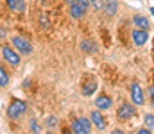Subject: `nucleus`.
<instances>
[{
  "mask_svg": "<svg viewBox=\"0 0 154 134\" xmlns=\"http://www.w3.org/2000/svg\"><path fill=\"white\" fill-rule=\"evenodd\" d=\"M11 43H13V46H16V50H18L20 54H31V52H32L31 41L25 40V38H22V36H13Z\"/></svg>",
  "mask_w": 154,
  "mask_h": 134,
  "instance_id": "nucleus-3",
  "label": "nucleus"
},
{
  "mask_svg": "<svg viewBox=\"0 0 154 134\" xmlns=\"http://www.w3.org/2000/svg\"><path fill=\"white\" fill-rule=\"evenodd\" d=\"M56 125V120H54V116H50L48 118V127H54Z\"/></svg>",
  "mask_w": 154,
  "mask_h": 134,
  "instance_id": "nucleus-21",
  "label": "nucleus"
},
{
  "mask_svg": "<svg viewBox=\"0 0 154 134\" xmlns=\"http://www.w3.org/2000/svg\"><path fill=\"white\" fill-rule=\"evenodd\" d=\"M41 20H39V23H41V27H47L48 29V20H47V16H39Z\"/></svg>",
  "mask_w": 154,
  "mask_h": 134,
  "instance_id": "nucleus-19",
  "label": "nucleus"
},
{
  "mask_svg": "<svg viewBox=\"0 0 154 134\" xmlns=\"http://www.w3.org/2000/svg\"><path fill=\"white\" fill-rule=\"evenodd\" d=\"M88 5H90V0H75L74 4H70V14H72V18L81 20L86 14Z\"/></svg>",
  "mask_w": 154,
  "mask_h": 134,
  "instance_id": "nucleus-1",
  "label": "nucleus"
},
{
  "mask_svg": "<svg viewBox=\"0 0 154 134\" xmlns=\"http://www.w3.org/2000/svg\"><path fill=\"white\" fill-rule=\"evenodd\" d=\"M0 36H5V32H4V31H0Z\"/></svg>",
  "mask_w": 154,
  "mask_h": 134,
  "instance_id": "nucleus-23",
  "label": "nucleus"
},
{
  "mask_svg": "<svg viewBox=\"0 0 154 134\" xmlns=\"http://www.w3.org/2000/svg\"><path fill=\"white\" fill-rule=\"evenodd\" d=\"M149 97H151V106L154 107V86L149 88Z\"/></svg>",
  "mask_w": 154,
  "mask_h": 134,
  "instance_id": "nucleus-20",
  "label": "nucleus"
},
{
  "mask_svg": "<svg viewBox=\"0 0 154 134\" xmlns=\"http://www.w3.org/2000/svg\"><path fill=\"white\" fill-rule=\"evenodd\" d=\"M72 131L75 134H88L91 131V120L88 118H77L72 124Z\"/></svg>",
  "mask_w": 154,
  "mask_h": 134,
  "instance_id": "nucleus-4",
  "label": "nucleus"
},
{
  "mask_svg": "<svg viewBox=\"0 0 154 134\" xmlns=\"http://www.w3.org/2000/svg\"><path fill=\"white\" fill-rule=\"evenodd\" d=\"M111 104H113V100H111L109 97H106V95H102V97H99V98L95 100V106H97L99 109H109Z\"/></svg>",
  "mask_w": 154,
  "mask_h": 134,
  "instance_id": "nucleus-12",
  "label": "nucleus"
},
{
  "mask_svg": "<svg viewBox=\"0 0 154 134\" xmlns=\"http://www.w3.org/2000/svg\"><path fill=\"white\" fill-rule=\"evenodd\" d=\"M104 9H106V14H108V16H113L116 13V9H118V2H115V0L106 2V4H104Z\"/></svg>",
  "mask_w": 154,
  "mask_h": 134,
  "instance_id": "nucleus-14",
  "label": "nucleus"
},
{
  "mask_svg": "<svg viewBox=\"0 0 154 134\" xmlns=\"http://www.w3.org/2000/svg\"><path fill=\"white\" fill-rule=\"evenodd\" d=\"M90 116H91V118H90V120H91V124H95V127H97V129H100V131H102V129H106V118L102 116V113H100V111H93Z\"/></svg>",
  "mask_w": 154,
  "mask_h": 134,
  "instance_id": "nucleus-9",
  "label": "nucleus"
},
{
  "mask_svg": "<svg viewBox=\"0 0 154 134\" xmlns=\"http://www.w3.org/2000/svg\"><path fill=\"white\" fill-rule=\"evenodd\" d=\"M2 55H4V59H5L9 64H13V66H18V64H20V55H18V52H16L14 48L4 46V48H2Z\"/></svg>",
  "mask_w": 154,
  "mask_h": 134,
  "instance_id": "nucleus-5",
  "label": "nucleus"
},
{
  "mask_svg": "<svg viewBox=\"0 0 154 134\" xmlns=\"http://www.w3.org/2000/svg\"><path fill=\"white\" fill-rule=\"evenodd\" d=\"M133 23H134L138 29H145V31L151 27V22H149L145 16H142V14H136V16L133 18Z\"/></svg>",
  "mask_w": 154,
  "mask_h": 134,
  "instance_id": "nucleus-11",
  "label": "nucleus"
},
{
  "mask_svg": "<svg viewBox=\"0 0 154 134\" xmlns=\"http://www.w3.org/2000/svg\"><path fill=\"white\" fill-rule=\"evenodd\" d=\"M131 100H133V104H136V106H142L143 104V89L142 86L138 84V82H133L131 84Z\"/></svg>",
  "mask_w": 154,
  "mask_h": 134,
  "instance_id": "nucleus-7",
  "label": "nucleus"
},
{
  "mask_svg": "<svg viewBox=\"0 0 154 134\" xmlns=\"http://www.w3.org/2000/svg\"><path fill=\"white\" fill-rule=\"evenodd\" d=\"M116 116H118V120H122V122L133 118V116H134V107H133V104H127V102L122 104V106L118 107V111H116Z\"/></svg>",
  "mask_w": 154,
  "mask_h": 134,
  "instance_id": "nucleus-6",
  "label": "nucleus"
},
{
  "mask_svg": "<svg viewBox=\"0 0 154 134\" xmlns=\"http://www.w3.org/2000/svg\"><path fill=\"white\" fill-rule=\"evenodd\" d=\"M143 122H145V127H147L151 133H154V116H152V115H145Z\"/></svg>",
  "mask_w": 154,
  "mask_h": 134,
  "instance_id": "nucleus-17",
  "label": "nucleus"
},
{
  "mask_svg": "<svg viewBox=\"0 0 154 134\" xmlns=\"http://www.w3.org/2000/svg\"><path fill=\"white\" fill-rule=\"evenodd\" d=\"M90 4L93 5V9H102L104 7V2L102 0H90Z\"/></svg>",
  "mask_w": 154,
  "mask_h": 134,
  "instance_id": "nucleus-18",
  "label": "nucleus"
},
{
  "mask_svg": "<svg viewBox=\"0 0 154 134\" xmlns=\"http://www.w3.org/2000/svg\"><path fill=\"white\" fill-rule=\"evenodd\" d=\"M9 84V75H7V72L0 66V88H4V86H7Z\"/></svg>",
  "mask_w": 154,
  "mask_h": 134,
  "instance_id": "nucleus-16",
  "label": "nucleus"
},
{
  "mask_svg": "<svg viewBox=\"0 0 154 134\" xmlns=\"http://www.w3.org/2000/svg\"><path fill=\"white\" fill-rule=\"evenodd\" d=\"M7 4H9V7L13 9V11H16V13H22L23 9H25V0H5Z\"/></svg>",
  "mask_w": 154,
  "mask_h": 134,
  "instance_id": "nucleus-13",
  "label": "nucleus"
},
{
  "mask_svg": "<svg viewBox=\"0 0 154 134\" xmlns=\"http://www.w3.org/2000/svg\"><path fill=\"white\" fill-rule=\"evenodd\" d=\"M151 13H152V16H154V7H152V9H151Z\"/></svg>",
  "mask_w": 154,
  "mask_h": 134,
  "instance_id": "nucleus-24",
  "label": "nucleus"
},
{
  "mask_svg": "<svg viewBox=\"0 0 154 134\" xmlns=\"http://www.w3.org/2000/svg\"><path fill=\"white\" fill-rule=\"evenodd\" d=\"M95 89H97V82H95V81H90V82L84 86V89H82V95H84V97H90V95L95 93Z\"/></svg>",
  "mask_w": 154,
  "mask_h": 134,
  "instance_id": "nucleus-15",
  "label": "nucleus"
},
{
  "mask_svg": "<svg viewBox=\"0 0 154 134\" xmlns=\"http://www.w3.org/2000/svg\"><path fill=\"white\" fill-rule=\"evenodd\" d=\"M81 48H82V52H86V54H95L99 48H97V43L95 41H91V40H82L81 41Z\"/></svg>",
  "mask_w": 154,
  "mask_h": 134,
  "instance_id": "nucleus-10",
  "label": "nucleus"
},
{
  "mask_svg": "<svg viewBox=\"0 0 154 134\" xmlns=\"http://www.w3.org/2000/svg\"><path fill=\"white\" fill-rule=\"evenodd\" d=\"M27 111V104L23 100H13L7 107V116L9 118H18L20 115H23Z\"/></svg>",
  "mask_w": 154,
  "mask_h": 134,
  "instance_id": "nucleus-2",
  "label": "nucleus"
},
{
  "mask_svg": "<svg viewBox=\"0 0 154 134\" xmlns=\"http://www.w3.org/2000/svg\"><path fill=\"white\" fill-rule=\"evenodd\" d=\"M74 2H75V0H66V4H74Z\"/></svg>",
  "mask_w": 154,
  "mask_h": 134,
  "instance_id": "nucleus-22",
  "label": "nucleus"
},
{
  "mask_svg": "<svg viewBox=\"0 0 154 134\" xmlns=\"http://www.w3.org/2000/svg\"><path fill=\"white\" fill-rule=\"evenodd\" d=\"M147 40H149V34H147V31L145 29H134L133 31V41H134V45L136 46H142V45L147 43Z\"/></svg>",
  "mask_w": 154,
  "mask_h": 134,
  "instance_id": "nucleus-8",
  "label": "nucleus"
}]
</instances>
